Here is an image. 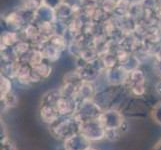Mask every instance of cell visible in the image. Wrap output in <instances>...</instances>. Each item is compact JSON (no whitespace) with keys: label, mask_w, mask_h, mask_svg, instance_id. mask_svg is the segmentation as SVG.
Segmentation results:
<instances>
[{"label":"cell","mask_w":161,"mask_h":150,"mask_svg":"<svg viewBox=\"0 0 161 150\" xmlns=\"http://www.w3.org/2000/svg\"><path fill=\"white\" fill-rule=\"evenodd\" d=\"M121 136V129H107L105 138L110 141H116L118 140Z\"/></svg>","instance_id":"ba28073f"},{"label":"cell","mask_w":161,"mask_h":150,"mask_svg":"<svg viewBox=\"0 0 161 150\" xmlns=\"http://www.w3.org/2000/svg\"><path fill=\"white\" fill-rule=\"evenodd\" d=\"M11 88V84L9 83L8 80L6 79H1V97H4L6 94L9 93Z\"/></svg>","instance_id":"8fae6325"},{"label":"cell","mask_w":161,"mask_h":150,"mask_svg":"<svg viewBox=\"0 0 161 150\" xmlns=\"http://www.w3.org/2000/svg\"><path fill=\"white\" fill-rule=\"evenodd\" d=\"M8 134H7V129H6V126L1 121V140L0 141H3V140H6L8 139Z\"/></svg>","instance_id":"7c38bea8"},{"label":"cell","mask_w":161,"mask_h":150,"mask_svg":"<svg viewBox=\"0 0 161 150\" xmlns=\"http://www.w3.org/2000/svg\"><path fill=\"white\" fill-rule=\"evenodd\" d=\"M77 106L70 100V98L61 96L57 102V109L60 116H72L74 115Z\"/></svg>","instance_id":"52a82bcc"},{"label":"cell","mask_w":161,"mask_h":150,"mask_svg":"<svg viewBox=\"0 0 161 150\" xmlns=\"http://www.w3.org/2000/svg\"><path fill=\"white\" fill-rule=\"evenodd\" d=\"M0 142H1V148H0V150H17L14 142L12 140H10L9 138Z\"/></svg>","instance_id":"30bf717a"},{"label":"cell","mask_w":161,"mask_h":150,"mask_svg":"<svg viewBox=\"0 0 161 150\" xmlns=\"http://www.w3.org/2000/svg\"><path fill=\"white\" fill-rule=\"evenodd\" d=\"M152 117L156 123L161 125V102L154 107L152 111Z\"/></svg>","instance_id":"9c48e42d"},{"label":"cell","mask_w":161,"mask_h":150,"mask_svg":"<svg viewBox=\"0 0 161 150\" xmlns=\"http://www.w3.org/2000/svg\"><path fill=\"white\" fill-rule=\"evenodd\" d=\"M62 150H66V149H64V147H63V149H62Z\"/></svg>","instance_id":"5bb4252c"},{"label":"cell","mask_w":161,"mask_h":150,"mask_svg":"<svg viewBox=\"0 0 161 150\" xmlns=\"http://www.w3.org/2000/svg\"><path fill=\"white\" fill-rule=\"evenodd\" d=\"M40 115H41V119L45 123H48L49 125L52 124L53 122H55L60 117L57 106H55V105H49V104H42L40 109Z\"/></svg>","instance_id":"8992f818"},{"label":"cell","mask_w":161,"mask_h":150,"mask_svg":"<svg viewBox=\"0 0 161 150\" xmlns=\"http://www.w3.org/2000/svg\"><path fill=\"white\" fill-rule=\"evenodd\" d=\"M99 120L105 127V129H122L124 123L123 116L116 110H107L101 113Z\"/></svg>","instance_id":"277c9868"},{"label":"cell","mask_w":161,"mask_h":150,"mask_svg":"<svg viewBox=\"0 0 161 150\" xmlns=\"http://www.w3.org/2000/svg\"><path fill=\"white\" fill-rule=\"evenodd\" d=\"M63 147L66 150H87L91 147V141L82 133H77L63 141Z\"/></svg>","instance_id":"5b68a950"},{"label":"cell","mask_w":161,"mask_h":150,"mask_svg":"<svg viewBox=\"0 0 161 150\" xmlns=\"http://www.w3.org/2000/svg\"><path fill=\"white\" fill-rule=\"evenodd\" d=\"M82 122L76 116H60L49 126L50 134L56 139L65 141L68 138L80 133Z\"/></svg>","instance_id":"6da1fadb"},{"label":"cell","mask_w":161,"mask_h":150,"mask_svg":"<svg viewBox=\"0 0 161 150\" xmlns=\"http://www.w3.org/2000/svg\"><path fill=\"white\" fill-rule=\"evenodd\" d=\"M87 150H96V149H94V148H92V147H89Z\"/></svg>","instance_id":"4fadbf2b"},{"label":"cell","mask_w":161,"mask_h":150,"mask_svg":"<svg viewBox=\"0 0 161 150\" xmlns=\"http://www.w3.org/2000/svg\"><path fill=\"white\" fill-rule=\"evenodd\" d=\"M102 111L98 107V105L93 103L90 100H84L81 105L76 108L74 116H76L81 122L89 121L93 119H98L100 117Z\"/></svg>","instance_id":"3957f363"},{"label":"cell","mask_w":161,"mask_h":150,"mask_svg":"<svg viewBox=\"0 0 161 150\" xmlns=\"http://www.w3.org/2000/svg\"><path fill=\"white\" fill-rule=\"evenodd\" d=\"M80 133H82L85 137H87L91 142L99 141L105 138L106 129H105V127L98 118L82 122Z\"/></svg>","instance_id":"7a4b0ae2"}]
</instances>
